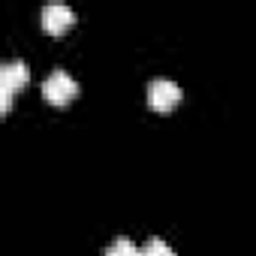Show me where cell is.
<instances>
[{
  "label": "cell",
  "instance_id": "3957f363",
  "mask_svg": "<svg viewBox=\"0 0 256 256\" xmlns=\"http://www.w3.org/2000/svg\"><path fill=\"white\" fill-rule=\"evenodd\" d=\"M181 102V88L169 78H154L148 84V106L154 112H172Z\"/></svg>",
  "mask_w": 256,
  "mask_h": 256
},
{
  "label": "cell",
  "instance_id": "8992f818",
  "mask_svg": "<svg viewBox=\"0 0 256 256\" xmlns=\"http://www.w3.org/2000/svg\"><path fill=\"white\" fill-rule=\"evenodd\" d=\"M142 256H175V250H172L163 238H151V241L142 247Z\"/></svg>",
  "mask_w": 256,
  "mask_h": 256
},
{
  "label": "cell",
  "instance_id": "277c9868",
  "mask_svg": "<svg viewBox=\"0 0 256 256\" xmlns=\"http://www.w3.org/2000/svg\"><path fill=\"white\" fill-rule=\"evenodd\" d=\"M76 24V12L64 4H48L42 10V30L52 34V36H60L64 30H70Z\"/></svg>",
  "mask_w": 256,
  "mask_h": 256
},
{
  "label": "cell",
  "instance_id": "6da1fadb",
  "mask_svg": "<svg viewBox=\"0 0 256 256\" xmlns=\"http://www.w3.org/2000/svg\"><path fill=\"white\" fill-rule=\"evenodd\" d=\"M28 82H30V70H28L24 60H10V64L0 66V108L10 112L12 94L22 90Z\"/></svg>",
  "mask_w": 256,
  "mask_h": 256
},
{
  "label": "cell",
  "instance_id": "7a4b0ae2",
  "mask_svg": "<svg viewBox=\"0 0 256 256\" xmlns=\"http://www.w3.org/2000/svg\"><path fill=\"white\" fill-rule=\"evenodd\" d=\"M42 96H46V102H52V106H66V102H72V100L78 96V82H76L70 72L54 70V72L42 82Z\"/></svg>",
  "mask_w": 256,
  "mask_h": 256
},
{
  "label": "cell",
  "instance_id": "5b68a950",
  "mask_svg": "<svg viewBox=\"0 0 256 256\" xmlns=\"http://www.w3.org/2000/svg\"><path fill=\"white\" fill-rule=\"evenodd\" d=\"M106 256H142V250L130 238H114V244L106 250Z\"/></svg>",
  "mask_w": 256,
  "mask_h": 256
}]
</instances>
